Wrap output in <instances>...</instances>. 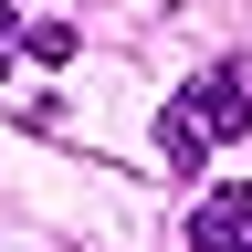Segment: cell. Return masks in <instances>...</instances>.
I'll return each mask as SVG.
<instances>
[{"label":"cell","mask_w":252,"mask_h":252,"mask_svg":"<svg viewBox=\"0 0 252 252\" xmlns=\"http://www.w3.org/2000/svg\"><path fill=\"white\" fill-rule=\"evenodd\" d=\"M242 126H252V84L231 74V63H210L200 84L168 94V116H158V158H168V168H200V158H210L220 137H242Z\"/></svg>","instance_id":"6da1fadb"},{"label":"cell","mask_w":252,"mask_h":252,"mask_svg":"<svg viewBox=\"0 0 252 252\" xmlns=\"http://www.w3.org/2000/svg\"><path fill=\"white\" fill-rule=\"evenodd\" d=\"M189 252H252V179L210 189V200L189 210Z\"/></svg>","instance_id":"7a4b0ae2"}]
</instances>
